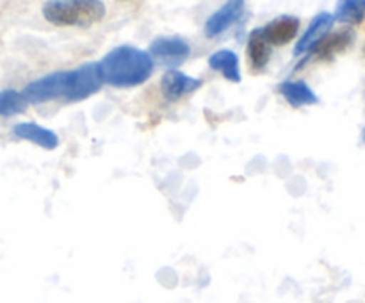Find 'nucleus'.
<instances>
[{"label":"nucleus","instance_id":"16","mask_svg":"<svg viewBox=\"0 0 365 303\" xmlns=\"http://www.w3.org/2000/svg\"><path fill=\"white\" fill-rule=\"evenodd\" d=\"M362 141L365 143V127H364V130H362Z\"/></svg>","mask_w":365,"mask_h":303},{"label":"nucleus","instance_id":"7","mask_svg":"<svg viewBox=\"0 0 365 303\" xmlns=\"http://www.w3.org/2000/svg\"><path fill=\"white\" fill-rule=\"evenodd\" d=\"M334 21H335L334 14L327 13V11H323V13H319L317 16H314V20L310 21L305 34H303L302 38H299V41L296 43L294 53L310 52L317 43L323 41V39L327 38L328 32H330L331 27H334Z\"/></svg>","mask_w":365,"mask_h":303},{"label":"nucleus","instance_id":"15","mask_svg":"<svg viewBox=\"0 0 365 303\" xmlns=\"http://www.w3.org/2000/svg\"><path fill=\"white\" fill-rule=\"evenodd\" d=\"M27 102L24 95L14 89H4L0 91V116H14V114L24 113Z\"/></svg>","mask_w":365,"mask_h":303},{"label":"nucleus","instance_id":"14","mask_svg":"<svg viewBox=\"0 0 365 303\" xmlns=\"http://www.w3.org/2000/svg\"><path fill=\"white\" fill-rule=\"evenodd\" d=\"M365 14V2L359 0H344V2L337 4V11H335V20L342 21V24H360L364 20Z\"/></svg>","mask_w":365,"mask_h":303},{"label":"nucleus","instance_id":"3","mask_svg":"<svg viewBox=\"0 0 365 303\" xmlns=\"http://www.w3.org/2000/svg\"><path fill=\"white\" fill-rule=\"evenodd\" d=\"M43 16L56 25L89 27L106 16V6L100 0H52L43 6Z\"/></svg>","mask_w":365,"mask_h":303},{"label":"nucleus","instance_id":"8","mask_svg":"<svg viewBox=\"0 0 365 303\" xmlns=\"http://www.w3.org/2000/svg\"><path fill=\"white\" fill-rule=\"evenodd\" d=\"M242 11H245V2H242V0H232V2L225 4L221 9H217L216 13L207 20V36L214 38V36H220L221 32L230 29L232 25L241 18Z\"/></svg>","mask_w":365,"mask_h":303},{"label":"nucleus","instance_id":"6","mask_svg":"<svg viewBox=\"0 0 365 303\" xmlns=\"http://www.w3.org/2000/svg\"><path fill=\"white\" fill-rule=\"evenodd\" d=\"M262 31V36L266 38V41L269 43L271 46H282L287 45L289 41L296 38L299 31V20L296 16H289V14H284V16L274 18L273 21H269L267 25L260 27Z\"/></svg>","mask_w":365,"mask_h":303},{"label":"nucleus","instance_id":"5","mask_svg":"<svg viewBox=\"0 0 365 303\" xmlns=\"http://www.w3.org/2000/svg\"><path fill=\"white\" fill-rule=\"evenodd\" d=\"M202 84L203 82L200 78H192L178 70H168L163 75L160 89H163V95L168 102H177L184 95H189V93L202 88Z\"/></svg>","mask_w":365,"mask_h":303},{"label":"nucleus","instance_id":"17","mask_svg":"<svg viewBox=\"0 0 365 303\" xmlns=\"http://www.w3.org/2000/svg\"><path fill=\"white\" fill-rule=\"evenodd\" d=\"M364 56H365V46H364Z\"/></svg>","mask_w":365,"mask_h":303},{"label":"nucleus","instance_id":"11","mask_svg":"<svg viewBox=\"0 0 365 303\" xmlns=\"http://www.w3.org/2000/svg\"><path fill=\"white\" fill-rule=\"evenodd\" d=\"M13 134L20 139H27V141L36 143V145L43 146L46 150H53L59 145V139L52 130L45 127H39L36 123H18L13 127Z\"/></svg>","mask_w":365,"mask_h":303},{"label":"nucleus","instance_id":"1","mask_svg":"<svg viewBox=\"0 0 365 303\" xmlns=\"http://www.w3.org/2000/svg\"><path fill=\"white\" fill-rule=\"evenodd\" d=\"M103 86L98 63H88L70 71H56L32 81L21 91L27 103H45L52 100L78 102L95 95Z\"/></svg>","mask_w":365,"mask_h":303},{"label":"nucleus","instance_id":"2","mask_svg":"<svg viewBox=\"0 0 365 303\" xmlns=\"http://www.w3.org/2000/svg\"><path fill=\"white\" fill-rule=\"evenodd\" d=\"M102 81L114 88H134L148 81L153 59L145 50L134 46H116L98 63Z\"/></svg>","mask_w":365,"mask_h":303},{"label":"nucleus","instance_id":"12","mask_svg":"<svg viewBox=\"0 0 365 303\" xmlns=\"http://www.w3.org/2000/svg\"><path fill=\"white\" fill-rule=\"evenodd\" d=\"M210 68L220 71L221 75L232 82H241V70H239V57L232 50H217L209 57Z\"/></svg>","mask_w":365,"mask_h":303},{"label":"nucleus","instance_id":"9","mask_svg":"<svg viewBox=\"0 0 365 303\" xmlns=\"http://www.w3.org/2000/svg\"><path fill=\"white\" fill-rule=\"evenodd\" d=\"M353 41H355V32L351 29H342V31L335 32V34L327 36L309 53H314L317 59H331L337 53L348 50L353 45Z\"/></svg>","mask_w":365,"mask_h":303},{"label":"nucleus","instance_id":"10","mask_svg":"<svg viewBox=\"0 0 365 303\" xmlns=\"http://www.w3.org/2000/svg\"><path fill=\"white\" fill-rule=\"evenodd\" d=\"M278 89L292 107L314 106V103L319 102L317 95L305 81H285L278 86Z\"/></svg>","mask_w":365,"mask_h":303},{"label":"nucleus","instance_id":"4","mask_svg":"<svg viewBox=\"0 0 365 303\" xmlns=\"http://www.w3.org/2000/svg\"><path fill=\"white\" fill-rule=\"evenodd\" d=\"M191 46L182 38H157L150 45V57L166 68L180 66L189 57Z\"/></svg>","mask_w":365,"mask_h":303},{"label":"nucleus","instance_id":"13","mask_svg":"<svg viewBox=\"0 0 365 303\" xmlns=\"http://www.w3.org/2000/svg\"><path fill=\"white\" fill-rule=\"evenodd\" d=\"M248 57H250V63H252V66H255V68H262L269 63L271 45L266 41V38L262 36V31H260V29H255V31L250 34Z\"/></svg>","mask_w":365,"mask_h":303}]
</instances>
